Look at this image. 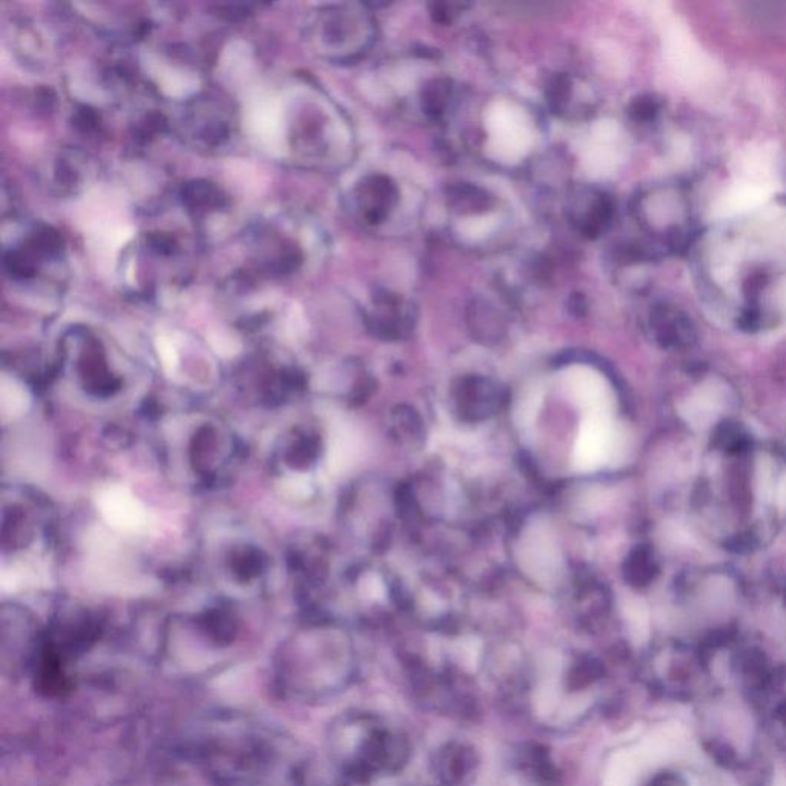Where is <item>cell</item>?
Segmentation results:
<instances>
[{
    "label": "cell",
    "mask_w": 786,
    "mask_h": 786,
    "mask_svg": "<svg viewBox=\"0 0 786 786\" xmlns=\"http://www.w3.org/2000/svg\"><path fill=\"white\" fill-rule=\"evenodd\" d=\"M332 757L344 779L366 785L381 774H396L410 759L406 736L367 713H348L332 725Z\"/></svg>",
    "instance_id": "1"
},
{
    "label": "cell",
    "mask_w": 786,
    "mask_h": 786,
    "mask_svg": "<svg viewBox=\"0 0 786 786\" xmlns=\"http://www.w3.org/2000/svg\"><path fill=\"white\" fill-rule=\"evenodd\" d=\"M97 507L114 529L140 533L150 525V514L139 499L124 486L103 487L97 495Z\"/></svg>",
    "instance_id": "2"
},
{
    "label": "cell",
    "mask_w": 786,
    "mask_h": 786,
    "mask_svg": "<svg viewBox=\"0 0 786 786\" xmlns=\"http://www.w3.org/2000/svg\"><path fill=\"white\" fill-rule=\"evenodd\" d=\"M613 447V428L604 412L590 413L583 421L573 452V466L590 471L602 466Z\"/></svg>",
    "instance_id": "3"
},
{
    "label": "cell",
    "mask_w": 786,
    "mask_h": 786,
    "mask_svg": "<svg viewBox=\"0 0 786 786\" xmlns=\"http://www.w3.org/2000/svg\"><path fill=\"white\" fill-rule=\"evenodd\" d=\"M479 768V756L471 745L447 742L435 751L432 773L443 786H467Z\"/></svg>",
    "instance_id": "4"
},
{
    "label": "cell",
    "mask_w": 786,
    "mask_h": 786,
    "mask_svg": "<svg viewBox=\"0 0 786 786\" xmlns=\"http://www.w3.org/2000/svg\"><path fill=\"white\" fill-rule=\"evenodd\" d=\"M398 202L395 182L383 174L364 178L358 187V204L363 217L370 225L383 223Z\"/></svg>",
    "instance_id": "5"
},
{
    "label": "cell",
    "mask_w": 786,
    "mask_h": 786,
    "mask_svg": "<svg viewBox=\"0 0 786 786\" xmlns=\"http://www.w3.org/2000/svg\"><path fill=\"white\" fill-rule=\"evenodd\" d=\"M566 389L574 404L589 413L604 412L609 392L607 384L600 375L594 374L590 369L572 370L567 375Z\"/></svg>",
    "instance_id": "6"
},
{
    "label": "cell",
    "mask_w": 786,
    "mask_h": 786,
    "mask_svg": "<svg viewBox=\"0 0 786 786\" xmlns=\"http://www.w3.org/2000/svg\"><path fill=\"white\" fill-rule=\"evenodd\" d=\"M518 765L521 771L540 785L557 786L561 783L559 770L544 745L536 742L523 745L518 751Z\"/></svg>",
    "instance_id": "7"
},
{
    "label": "cell",
    "mask_w": 786,
    "mask_h": 786,
    "mask_svg": "<svg viewBox=\"0 0 786 786\" xmlns=\"http://www.w3.org/2000/svg\"><path fill=\"white\" fill-rule=\"evenodd\" d=\"M492 204L493 198L488 193L471 183H456L447 187V206L461 214L482 212Z\"/></svg>",
    "instance_id": "8"
},
{
    "label": "cell",
    "mask_w": 786,
    "mask_h": 786,
    "mask_svg": "<svg viewBox=\"0 0 786 786\" xmlns=\"http://www.w3.org/2000/svg\"><path fill=\"white\" fill-rule=\"evenodd\" d=\"M613 212H615V209H613L610 197L598 195L594 198L593 202L590 203L589 211L579 221V228L583 230V236L590 237V238L600 237L610 226Z\"/></svg>",
    "instance_id": "9"
},
{
    "label": "cell",
    "mask_w": 786,
    "mask_h": 786,
    "mask_svg": "<svg viewBox=\"0 0 786 786\" xmlns=\"http://www.w3.org/2000/svg\"><path fill=\"white\" fill-rule=\"evenodd\" d=\"M452 96V83L445 77L428 82L421 92V107L428 117L438 118L445 114Z\"/></svg>",
    "instance_id": "10"
},
{
    "label": "cell",
    "mask_w": 786,
    "mask_h": 786,
    "mask_svg": "<svg viewBox=\"0 0 786 786\" xmlns=\"http://www.w3.org/2000/svg\"><path fill=\"white\" fill-rule=\"evenodd\" d=\"M28 406H30V396L23 389V385L4 376L2 393H0V409H2L4 421L21 417L27 410Z\"/></svg>",
    "instance_id": "11"
},
{
    "label": "cell",
    "mask_w": 786,
    "mask_h": 786,
    "mask_svg": "<svg viewBox=\"0 0 786 786\" xmlns=\"http://www.w3.org/2000/svg\"><path fill=\"white\" fill-rule=\"evenodd\" d=\"M352 435L346 428H338L337 434L332 436L329 449V466L333 471H342L350 464L355 453Z\"/></svg>",
    "instance_id": "12"
},
{
    "label": "cell",
    "mask_w": 786,
    "mask_h": 786,
    "mask_svg": "<svg viewBox=\"0 0 786 786\" xmlns=\"http://www.w3.org/2000/svg\"><path fill=\"white\" fill-rule=\"evenodd\" d=\"M602 674H604V669L598 662L587 661V662L579 663L568 671L566 687L572 693L587 690L602 678Z\"/></svg>",
    "instance_id": "13"
},
{
    "label": "cell",
    "mask_w": 786,
    "mask_h": 786,
    "mask_svg": "<svg viewBox=\"0 0 786 786\" xmlns=\"http://www.w3.org/2000/svg\"><path fill=\"white\" fill-rule=\"evenodd\" d=\"M570 86L572 82L566 74H557V77L551 79L547 88V100L553 111H561L564 105L567 103L568 96H570Z\"/></svg>",
    "instance_id": "14"
},
{
    "label": "cell",
    "mask_w": 786,
    "mask_h": 786,
    "mask_svg": "<svg viewBox=\"0 0 786 786\" xmlns=\"http://www.w3.org/2000/svg\"><path fill=\"white\" fill-rule=\"evenodd\" d=\"M658 111V102L652 97H641L631 105L630 113L636 120H650Z\"/></svg>",
    "instance_id": "15"
},
{
    "label": "cell",
    "mask_w": 786,
    "mask_h": 786,
    "mask_svg": "<svg viewBox=\"0 0 786 786\" xmlns=\"http://www.w3.org/2000/svg\"><path fill=\"white\" fill-rule=\"evenodd\" d=\"M283 492L288 497H305L311 493V484L305 476H290L283 481Z\"/></svg>",
    "instance_id": "16"
},
{
    "label": "cell",
    "mask_w": 786,
    "mask_h": 786,
    "mask_svg": "<svg viewBox=\"0 0 786 786\" xmlns=\"http://www.w3.org/2000/svg\"><path fill=\"white\" fill-rule=\"evenodd\" d=\"M540 396L536 391H531L525 395L524 400H521V407L518 409V415L521 417L519 423H530L533 418V412L536 413L540 407Z\"/></svg>",
    "instance_id": "17"
},
{
    "label": "cell",
    "mask_w": 786,
    "mask_h": 786,
    "mask_svg": "<svg viewBox=\"0 0 786 786\" xmlns=\"http://www.w3.org/2000/svg\"><path fill=\"white\" fill-rule=\"evenodd\" d=\"M159 353H160L161 364H163L166 374H174L177 364H178V357H177L174 348L168 342H161Z\"/></svg>",
    "instance_id": "18"
},
{
    "label": "cell",
    "mask_w": 786,
    "mask_h": 786,
    "mask_svg": "<svg viewBox=\"0 0 786 786\" xmlns=\"http://www.w3.org/2000/svg\"><path fill=\"white\" fill-rule=\"evenodd\" d=\"M781 786H786V781L783 782V785H781Z\"/></svg>",
    "instance_id": "19"
}]
</instances>
